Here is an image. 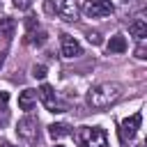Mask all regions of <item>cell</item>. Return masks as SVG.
I'll list each match as a JSON object with an SVG mask.
<instances>
[{
    "instance_id": "obj_18",
    "label": "cell",
    "mask_w": 147,
    "mask_h": 147,
    "mask_svg": "<svg viewBox=\"0 0 147 147\" xmlns=\"http://www.w3.org/2000/svg\"><path fill=\"white\" fill-rule=\"evenodd\" d=\"M136 57H140V60H145V57H147V55H145V48H142V46H138V48H136Z\"/></svg>"
},
{
    "instance_id": "obj_17",
    "label": "cell",
    "mask_w": 147,
    "mask_h": 147,
    "mask_svg": "<svg viewBox=\"0 0 147 147\" xmlns=\"http://www.w3.org/2000/svg\"><path fill=\"white\" fill-rule=\"evenodd\" d=\"M14 5H16L18 9H28V7L32 5V0H14Z\"/></svg>"
},
{
    "instance_id": "obj_13",
    "label": "cell",
    "mask_w": 147,
    "mask_h": 147,
    "mask_svg": "<svg viewBox=\"0 0 147 147\" xmlns=\"http://www.w3.org/2000/svg\"><path fill=\"white\" fill-rule=\"evenodd\" d=\"M14 30H16V21L14 18H0V37L5 41H9L14 37Z\"/></svg>"
},
{
    "instance_id": "obj_8",
    "label": "cell",
    "mask_w": 147,
    "mask_h": 147,
    "mask_svg": "<svg viewBox=\"0 0 147 147\" xmlns=\"http://www.w3.org/2000/svg\"><path fill=\"white\" fill-rule=\"evenodd\" d=\"M60 53H62V57L71 60V57L83 55V46H80L71 34H60Z\"/></svg>"
},
{
    "instance_id": "obj_22",
    "label": "cell",
    "mask_w": 147,
    "mask_h": 147,
    "mask_svg": "<svg viewBox=\"0 0 147 147\" xmlns=\"http://www.w3.org/2000/svg\"><path fill=\"white\" fill-rule=\"evenodd\" d=\"M55 147H62V145H55Z\"/></svg>"
},
{
    "instance_id": "obj_16",
    "label": "cell",
    "mask_w": 147,
    "mask_h": 147,
    "mask_svg": "<svg viewBox=\"0 0 147 147\" xmlns=\"http://www.w3.org/2000/svg\"><path fill=\"white\" fill-rule=\"evenodd\" d=\"M7 101H9V92H2V90H0V110H5Z\"/></svg>"
},
{
    "instance_id": "obj_11",
    "label": "cell",
    "mask_w": 147,
    "mask_h": 147,
    "mask_svg": "<svg viewBox=\"0 0 147 147\" xmlns=\"http://www.w3.org/2000/svg\"><path fill=\"white\" fill-rule=\"evenodd\" d=\"M48 136H51L53 140H60V138H64V136H71V126L64 124V122L51 124V126H48Z\"/></svg>"
},
{
    "instance_id": "obj_20",
    "label": "cell",
    "mask_w": 147,
    "mask_h": 147,
    "mask_svg": "<svg viewBox=\"0 0 147 147\" xmlns=\"http://www.w3.org/2000/svg\"><path fill=\"white\" fill-rule=\"evenodd\" d=\"M2 62H5V53H0V67H2Z\"/></svg>"
},
{
    "instance_id": "obj_21",
    "label": "cell",
    "mask_w": 147,
    "mask_h": 147,
    "mask_svg": "<svg viewBox=\"0 0 147 147\" xmlns=\"http://www.w3.org/2000/svg\"><path fill=\"white\" fill-rule=\"evenodd\" d=\"M0 147H14V145H9V142H2V145H0Z\"/></svg>"
},
{
    "instance_id": "obj_1",
    "label": "cell",
    "mask_w": 147,
    "mask_h": 147,
    "mask_svg": "<svg viewBox=\"0 0 147 147\" xmlns=\"http://www.w3.org/2000/svg\"><path fill=\"white\" fill-rule=\"evenodd\" d=\"M122 92L124 87L115 80L110 83H99L94 85L90 92H87V106L90 108H96V110H103V108H110L113 103H117L122 99Z\"/></svg>"
},
{
    "instance_id": "obj_14",
    "label": "cell",
    "mask_w": 147,
    "mask_h": 147,
    "mask_svg": "<svg viewBox=\"0 0 147 147\" xmlns=\"http://www.w3.org/2000/svg\"><path fill=\"white\" fill-rule=\"evenodd\" d=\"M46 32L44 30H39V32H34V30H28V34H25V44H30V46H41V44H46Z\"/></svg>"
},
{
    "instance_id": "obj_3",
    "label": "cell",
    "mask_w": 147,
    "mask_h": 147,
    "mask_svg": "<svg viewBox=\"0 0 147 147\" xmlns=\"http://www.w3.org/2000/svg\"><path fill=\"white\" fill-rule=\"evenodd\" d=\"M44 7H46L48 14H57L60 18H64L69 23L78 18V7H76L74 0H46Z\"/></svg>"
},
{
    "instance_id": "obj_6",
    "label": "cell",
    "mask_w": 147,
    "mask_h": 147,
    "mask_svg": "<svg viewBox=\"0 0 147 147\" xmlns=\"http://www.w3.org/2000/svg\"><path fill=\"white\" fill-rule=\"evenodd\" d=\"M140 122H142V115H140V113H133L131 117H126V119L119 124V140H122L124 145L136 138V133H138V129H140Z\"/></svg>"
},
{
    "instance_id": "obj_2",
    "label": "cell",
    "mask_w": 147,
    "mask_h": 147,
    "mask_svg": "<svg viewBox=\"0 0 147 147\" xmlns=\"http://www.w3.org/2000/svg\"><path fill=\"white\" fill-rule=\"evenodd\" d=\"M76 145L78 147H106L108 136L101 126H80L76 131Z\"/></svg>"
},
{
    "instance_id": "obj_7",
    "label": "cell",
    "mask_w": 147,
    "mask_h": 147,
    "mask_svg": "<svg viewBox=\"0 0 147 147\" xmlns=\"http://www.w3.org/2000/svg\"><path fill=\"white\" fill-rule=\"evenodd\" d=\"M37 96L41 99V103L46 106V110H51V113H62L64 110L62 103H60V99H57V94H55V90L51 85H41L37 90Z\"/></svg>"
},
{
    "instance_id": "obj_9",
    "label": "cell",
    "mask_w": 147,
    "mask_h": 147,
    "mask_svg": "<svg viewBox=\"0 0 147 147\" xmlns=\"http://www.w3.org/2000/svg\"><path fill=\"white\" fill-rule=\"evenodd\" d=\"M34 103H37V90L25 87V90L18 94V108L25 110V113H30V110L34 108Z\"/></svg>"
},
{
    "instance_id": "obj_23",
    "label": "cell",
    "mask_w": 147,
    "mask_h": 147,
    "mask_svg": "<svg viewBox=\"0 0 147 147\" xmlns=\"http://www.w3.org/2000/svg\"><path fill=\"white\" fill-rule=\"evenodd\" d=\"M124 2H129V0H124Z\"/></svg>"
},
{
    "instance_id": "obj_19",
    "label": "cell",
    "mask_w": 147,
    "mask_h": 147,
    "mask_svg": "<svg viewBox=\"0 0 147 147\" xmlns=\"http://www.w3.org/2000/svg\"><path fill=\"white\" fill-rule=\"evenodd\" d=\"M90 41H92V44H99L101 39H99V34H96V32H92V34H90Z\"/></svg>"
},
{
    "instance_id": "obj_5",
    "label": "cell",
    "mask_w": 147,
    "mask_h": 147,
    "mask_svg": "<svg viewBox=\"0 0 147 147\" xmlns=\"http://www.w3.org/2000/svg\"><path fill=\"white\" fill-rule=\"evenodd\" d=\"M113 11L115 7L110 0H85L83 5V14L87 18H103V16H110Z\"/></svg>"
},
{
    "instance_id": "obj_12",
    "label": "cell",
    "mask_w": 147,
    "mask_h": 147,
    "mask_svg": "<svg viewBox=\"0 0 147 147\" xmlns=\"http://www.w3.org/2000/svg\"><path fill=\"white\" fill-rule=\"evenodd\" d=\"M106 48H108V53H124L129 48V44H126V39L122 34H115V37H110V41L106 44Z\"/></svg>"
},
{
    "instance_id": "obj_15",
    "label": "cell",
    "mask_w": 147,
    "mask_h": 147,
    "mask_svg": "<svg viewBox=\"0 0 147 147\" xmlns=\"http://www.w3.org/2000/svg\"><path fill=\"white\" fill-rule=\"evenodd\" d=\"M32 76H34V78H44V76H46V67H44V64H34Z\"/></svg>"
},
{
    "instance_id": "obj_10",
    "label": "cell",
    "mask_w": 147,
    "mask_h": 147,
    "mask_svg": "<svg viewBox=\"0 0 147 147\" xmlns=\"http://www.w3.org/2000/svg\"><path fill=\"white\" fill-rule=\"evenodd\" d=\"M129 32H131L138 41H145V37H147V21H145L142 16L133 18V21L129 23Z\"/></svg>"
},
{
    "instance_id": "obj_4",
    "label": "cell",
    "mask_w": 147,
    "mask_h": 147,
    "mask_svg": "<svg viewBox=\"0 0 147 147\" xmlns=\"http://www.w3.org/2000/svg\"><path fill=\"white\" fill-rule=\"evenodd\" d=\"M16 136H18L21 140H25V142H34L37 136H39V119H37L34 115L21 117L18 124H16Z\"/></svg>"
}]
</instances>
